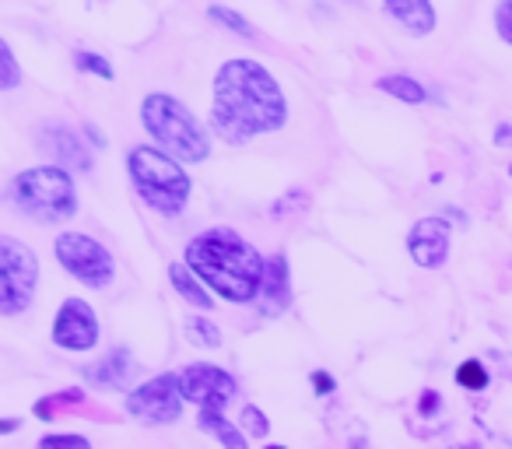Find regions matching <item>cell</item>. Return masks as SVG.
I'll return each instance as SVG.
<instances>
[{
	"label": "cell",
	"instance_id": "cell-3",
	"mask_svg": "<svg viewBox=\"0 0 512 449\" xmlns=\"http://www.w3.org/2000/svg\"><path fill=\"white\" fill-rule=\"evenodd\" d=\"M141 123L151 137L165 148L169 158L179 162H204L211 155V137H207L204 123L190 113L179 99L172 95H148L141 106Z\"/></svg>",
	"mask_w": 512,
	"mask_h": 449
},
{
	"label": "cell",
	"instance_id": "cell-16",
	"mask_svg": "<svg viewBox=\"0 0 512 449\" xmlns=\"http://www.w3.org/2000/svg\"><path fill=\"white\" fill-rule=\"evenodd\" d=\"M200 428H204V432H211L225 449H249L246 435H242L239 428H235L232 421L218 411V407H204V411H200Z\"/></svg>",
	"mask_w": 512,
	"mask_h": 449
},
{
	"label": "cell",
	"instance_id": "cell-8",
	"mask_svg": "<svg viewBox=\"0 0 512 449\" xmlns=\"http://www.w3.org/2000/svg\"><path fill=\"white\" fill-rule=\"evenodd\" d=\"M183 386H179V376L165 372V376H155L148 383H141L137 390L127 393V411L134 418L148 421V425H172L183 414Z\"/></svg>",
	"mask_w": 512,
	"mask_h": 449
},
{
	"label": "cell",
	"instance_id": "cell-12",
	"mask_svg": "<svg viewBox=\"0 0 512 449\" xmlns=\"http://www.w3.org/2000/svg\"><path fill=\"white\" fill-rule=\"evenodd\" d=\"M39 148L50 155V162L57 169H81V172L92 169V155H88L85 141H78V134L60 127V123H46L39 130Z\"/></svg>",
	"mask_w": 512,
	"mask_h": 449
},
{
	"label": "cell",
	"instance_id": "cell-15",
	"mask_svg": "<svg viewBox=\"0 0 512 449\" xmlns=\"http://www.w3.org/2000/svg\"><path fill=\"white\" fill-rule=\"evenodd\" d=\"M260 299H264L267 313H285L288 302H292V285H288V260L281 257V253L267 260V278H264V292H260Z\"/></svg>",
	"mask_w": 512,
	"mask_h": 449
},
{
	"label": "cell",
	"instance_id": "cell-18",
	"mask_svg": "<svg viewBox=\"0 0 512 449\" xmlns=\"http://www.w3.org/2000/svg\"><path fill=\"white\" fill-rule=\"evenodd\" d=\"M376 88L386 95H393V99H400V102H411V106L425 102V88H421L414 78H407V74H386V78L376 81Z\"/></svg>",
	"mask_w": 512,
	"mask_h": 449
},
{
	"label": "cell",
	"instance_id": "cell-10",
	"mask_svg": "<svg viewBox=\"0 0 512 449\" xmlns=\"http://www.w3.org/2000/svg\"><path fill=\"white\" fill-rule=\"evenodd\" d=\"M53 341L67 351H88L99 341V320H95L92 306L81 299H67L64 309L53 320Z\"/></svg>",
	"mask_w": 512,
	"mask_h": 449
},
{
	"label": "cell",
	"instance_id": "cell-30",
	"mask_svg": "<svg viewBox=\"0 0 512 449\" xmlns=\"http://www.w3.org/2000/svg\"><path fill=\"white\" fill-rule=\"evenodd\" d=\"M85 134L92 137V144H95V148H106V137H102V130L95 127V123H85Z\"/></svg>",
	"mask_w": 512,
	"mask_h": 449
},
{
	"label": "cell",
	"instance_id": "cell-27",
	"mask_svg": "<svg viewBox=\"0 0 512 449\" xmlns=\"http://www.w3.org/2000/svg\"><path fill=\"white\" fill-rule=\"evenodd\" d=\"M313 383H316V390H320V397H327V393L334 390V379H330L327 372H313Z\"/></svg>",
	"mask_w": 512,
	"mask_h": 449
},
{
	"label": "cell",
	"instance_id": "cell-22",
	"mask_svg": "<svg viewBox=\"0 0 512 449\" xmlns=\"http://www.w3.org/2000/svg\"><path fill=\"white\" fill-rule=\"evenodd\" d=\"M207 15H211V22H218V25H225V29H232L235 36L253 39V29H249V22L239 15V11H232V8H211Z\"/></svg>",
	"mask_w": 512,
	"mask_h": 449
},
{
	"label": "cell",
	"instance_id": "cell-25",
	"mask_svg": "<svg viewBox=\"0 0 512 449\" xmlns=\"http://www.w3.org/2000/svg\"><path fill=\"white\" fill-rule=\"evenodd\" d=\"M39 449H92V442L85 435H46Z\"/></svg>",
	"mask_w": 512,
	"mask_h": 449
},
{
	"label": "cell",
	"instance_id": "cell-20",
	"mask_svg": "<svg viewBox=\"0 0 512 449\" xmlns=\"http://www.w3.org/2000/svg\"><path fill=\"white\" fill-rule=\"evenodd\" d=\"M456 383H460L463 390H470V393H481L484 386H488V369H484L477 358H467V362L456 369Z\"/></svg>",
	"mask_w": 512,
	"mask_h": 449
},
{
	"label": "cell",
	"instance_id": "cell-17",
	"mask_svg": "<svg viewBox=\"0 0 512 449\" xmlns=\"http://www.w3.org/2000/svg\"><path fill=\"white\" fill-rule=\"evenodd\" d=\"M169 281H172V288H176V292L183 295V299L190 302L193 309H211V295H207V288L200 285V278L190 271V267L172 264L169 267Z\"/></svg>",
	"mask_w": 512,
	"mask_h": 449
},
{
	"label": "cell",
	"instance_id": "cell-28",
	"mask_svg": "<svg viewBox=\"0 0 512 449\" xmlns=\"http://www.w3.org/2000/svg\"><path fill=\"white\" fill-rule=\"evenodd\" d=\"M495 144L512 148V127H509V123H498V127H495Z\"/></svg>",
	"mask_w": 512,
	"mask_h": 449
},
{
	"label": "cell",
	"instance_id": "cell-19",
	"mask_svg": "<svg viewBox=\"0 0 512 449\" xmlns=\"http://www.w3.org/2000/svg\"><path fill=\"white\" fill-rule=\"evenodd\" d=\"M186 334L193 344H204V348H221V330L214 327L207 316H190L186 320Z\"/></svg>",
	"mask_w": 512,
	"mask_h": 449
},
{
	"label": "cell",
	"instance_id": "cell-29",
	"mask_svg": "<svg viewBox=\"0 0 512 449\" xmlns=\"http://www.w3.org/2000/svg\"><path fill=\"white\" fill-rule=\"evenodd\" d=\"M418 407H421L425 414H428V411H435V407H439V393H435V390H425V397H421V404H418Z\"/></svg>",
	"mask_w": 512,
	"mask_h": 449
},
{
	"label": "cell",
	"instance_id": "cell-5",
	"mask_svg": "<svg viewBox=\"0 0 512 449\" xmlns=\"http://www.w3.org/2000/svg\"><path fill=\"white\" fill-rule=\"evenodd\" d=\"M127 165H130V179H134V186L141 190L144 204L155 207L158 214L183 211L186 200H190V176H186L165 151L141 144V148L130 151Z\"/></svg>",
	"mask_w": 512,
	"mask_h": 449
},
{
	"label": "cell",
	"instance_id": "cell-4",
	"mask_svg": "<svg viewBox=\"0 0 512 449\" xmlns=\"http://www.w3.org/2000/svg\"><path fill=\"white\" fill-rule=\"evenodd\" d=\"M11 204L22 214L36 221H46V225H57V221H67L78 207V193H74V179L67 176V169H57V165H43V169H29L18 172L11 179Z\"/></svg>",
	"mask_w": 512,
	"mask_h": 449
},
{
	"label": "cell",
	"instance_id": "cell-1",
	"mask_svg": "<svg viewBox=\"0 0 512 449\" xmlns=\"http://www.w3.org/2000/svg\"><path fill=\"white\" fill-rule=\"evenodd\" d=\"M288 123V102L274 74L256 60H228L214 78L211 127L228 144L271 134Z\"/></svg>",
	"mask_w": 512,
	"mask_h": 449
},
{
	"label": "cell",
	"instance_id": "cell-2",
	"mask_svg": "<svg viewBox=\"0 0 512 449\" xmlns=\"http://www.w3.org/2000/svg\"><path fill=\"white\" fill-rule=\"evenodd\" d=\"M186 267L228 302H253L264 292L267 260L232 229H207L190 239Z\"/></svg>",
	"mask_w": 512,
	"mask_h": 449
},
{
	"label": "cell",
	"instance_id": "cell-7",
	"mask_svg": "<svg viewBox=\"0 0 512 449\" xmlns=\"http://www.w3.org/2000/svg\"><path fill=\"white\" fill-rule=\"evenodd\" d=\"M57 260L64 264L67 274L81 281L88 288H106L116 274V264H113V253L92 236H81V232H64L57 236Z\"/></svg>",
	"mask_w": 512,
	"mask_h": 449
},
{
	"label": "cell",
	"instance_id": "cell-21",
	"mask_svg": "<svg viewBox=\"0 0 512 449\" xmlns=\"http://www.w3.org/2000/svg\"><path fill=\"white\" fill-rule=\"evenodd\" d=\"M22 85V71H18L15 64V53H11L8 43H0V88L4 92H11V88Z\"/></svg>",
	"mask_w": 512,
	"mask_h": 449
},
{
	"label": "cell",
	"instance_id": "cell-13",
	"mask_svg": "<svg viewBox=\"0 0 512 449\" xmlns=\"http://www.w3.org/2000/svg\"><path fill=\"white\" fill-rule=\"evenodd\" d=\"M383 11L411 36H428L435 29V8L428 0H393V4H383Z\"/></svg>",
	"mask_w": 512,
	"mask_h": 449
},
{
	"label": "cell",
	"instance_id": "cell-9",
	"mask_svg": "<svg viewBox=\"0 0 512 449\" xmlns=\"http://www.w3.org/2000/svg\"><path fill=\"white\" fill-rule=\"evenodd\" d=\"M179 386H183V397L190 400V404H200V411H204V407H218L221 411V407L235 397V379L211 362L190 365V369L179 376Z\"/></svg>",
	"mask_w": 512,
	"mask_h": 449
},
{
	"label": "cell",
	"instance_id": "cell-23",
	"mask_svg": "<svg viewBox=\"0 0 512 449\" xmlns=\"http://www.w3.org/2000/svg\"><path fill=\"white\" fill-rule=\"evenodd\" d=\"M242 428H246V435H253V439H264L267 432H271V421H267V414L260 411V407H242Z\"/></svg>",
	"mask_w": 512,
	"mask_h": 449
},
{
	"label": "cell",
	"instance_id": "cell-26",
	"mask_svg": "<svg viewBox=\"0 0 512 449\" xmlns=\"http://www.w3.org/2000/svg\"><path fill=\"white\" fill-rule=\"evenodd\" d=\"M495 25H498V36H502L505 43H512V0H505V4L495 8Z\"/></svg>",
	"mask_w": 512,
	"mask_h": 449
},
{
	"label": "cell",
	"instance_id": "cell-6",
	"mask_svg": "<svg viewBox=\"0 0 512 449\" xmlns=\"http://www.w3.org/2000/svg\"><path fill=\"white\" fill-rule=\"evenodd\" d=\"M39 281V260L29 246L18 239H0V309L4 316H18L22 309L32 306Z\"/></svg>",
	"mask_w": 512,
	"mask_h": 449
},
{
	"label": "cell",
	"instance_id": "cell-31",
	"mask_svg": "<svg viewBox=\"0 0 512 449\" xmlns=\"http://www.w3.org/2000/svg\"><path fill=\"white\" fill-rule=\"evenodd\" d=\"M267 449H281V446H267Z\"/></svg>",
	"mask_w": 512,
	"mask_h": 449
},
{
	"label": "cell",
	"instance_id": "cell-14",
	"mask_svg": "<svg viewBox=\"0 0 512 449\" xmlns=\"http://www.w3.org/2000/svg\"><path fill=\"white\" fill-rule=\"evenodd\" d=\"M137 365H134V355H130L127 348H116L109 351L102 362H95L92 369H88V379L99 386H116V390H123V386L134 379Z\"/></svg>",
	"mask_w": 512,
	"mask_h": 449
},
{
	"label": "cell",
	"instance_id": "cell-24",
	"mask_svg": "<svg viewBox=\"0 0 512 449\" xmlns=\"http://www.w3.org/2000/svg\"><path fill=\"white\" fill-rule=\"evenodd\" d=\"M74 64H78V71H88V74H99V78L113 81V64H106V57H99V53H74Z\"/></svg>",
	"mask_w": 512,
	"mask_h": 449
},
{
	"label": "cell",
	"instance_id": "cell-11",
	"mask_svg": "<svg viewBox=\"0 0 512 449\" xmlns=\"http://www.w3.org/2000/svg\"><path fill=\"white\" fill-rule=\"evenodd\" d=\"M407 250L418 267H442L449 257V225L442 218H421L407 236Z\"/></svg>",
	"mask_w": 512,
	"mask_h": 449
}]
</instances>
